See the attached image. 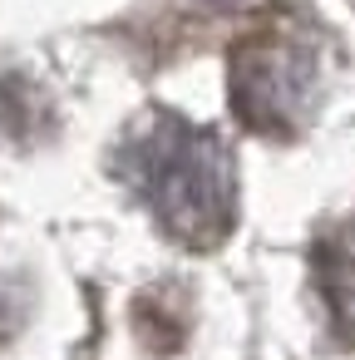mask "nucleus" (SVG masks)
I'll return each instance as SVG.
<instances>
[{
	"label": "nucleus",
	"instance_id": "f257e3e1",
	"mask_svg": "<svg viewBox=\"0 0 355 360\" xmlns=\"http://www.w3.org/2000/svg\"><path fill=\"white\" fill-rule=\"evenodd\" d=\"M129 178L178 242H217L232 227V158L202 129L158 119L129 148Z\"/></svg>",
	"mask_w": 355,
	"mask_h": 360
},
{
	"label": "nucleus",
	"instance_id": "f03ea898",
	"mask_svg": "<svg viewBox=\"0 0 355 360\" xmlns=\"http://www.w3.org/2000/svg\"><path fill=\"white\" fill-rule=\"evenodd\" d=\"M316 60L301 40L252 35L232 60V104L252 129H291L311 99Z\"/></svg>",
	"mask_w": 355,
	"mask_h": 360
},
{
	"label": "nucleus",
	"instance_id": "7ed1b4c3",
	"mask_svg": "<svg viewBox=\"0 0 355 360\" xmlns=\"http://www.w3.org/2000/svg\"><path fill=\"white\" fill-rule=\"evenodd\" d=\"M321 291H325V301H330V311L340 321V335L355 340V257H330L325 252V262H321Z\"/></svg>",
	"mask_w": 355,
	"mask_h": 360
}]
</instances>
